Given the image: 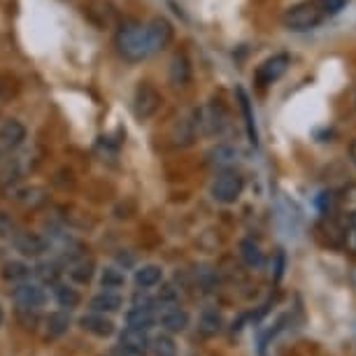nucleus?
<instances>
[{"mask_svg":"<svg viewBox=\"0 0 356 356\" xmlns=\"http://www.w3.org/2000/svg\"><path fill=\"white\" fill-rule=\"evenodd\" d=\"M172 40V26L168 19L156 17L147 24H129L122 26L114 38L117 51L124 61L140 63L154 54L163 51Z\"/></svg>","mask_w":356,"mask_h":356,"instance_id":"f257e3e1","label":"nucleus"},{"mask_svg":"<svg viewBox=\"0 0 356 356\" xmlns=\"http://www.w3.org/2000/svg\"><path fill=\"white\" fill-rule=\"evenodd\" d=\"M324 8L319 3H310V0H303V3H296L291 5L284 17H282V24H284L286 31H293V33H305V31H312L324 22Z\"/></svg>","mask_w":356,"mask_h":356,"instance_id":"f03ea898","label":"nucleus"},{"mask_svg":"<svg viewBox=\"0 0 356 356\" xmlns=\"http://www.w3.org/2000/svg\"><path fill=\"white\" fill-rule=\"evenodd\" d=\"M243 191H245V177L238 170H233V168L219 170V175L212 182V189H210L212 198L221 205L238 203L240 196H243Z\"/></svg>","mask_w":356,"mask_h":356,"instance_id":"7ed1b4c3","label":"nucleus"},{"mask_svg":"<svg viewBox=\"0 0 356 356\" xmlns=\"http://www.w3.org/2000/svg\"><path fill=\"white\" fill-rule=\"evenodd\" d=\"M161 103H163V96H161V91L152 82H140L138 84L136 96H133V112H136V117L140 119V122L152 119L154 114L159 112Z\"/></svg>","mask_w":356,"mask_h":356,"instance_id":"20e7f679","label":"nucleus"},{"mask_svg":"<svg viewBox=\"0 0 356 356\" xmlns=\"http://www.w3.org/2000/svg\"><path fill=\"white\" fill-rule=\"evenodd\" d=\"M289 65H291L289 54H273L270 58H266V61L257 68V72H254V79H257L259 86H270V84L277 82V79L284 77Z\"/></svg>","mask_w":356,"mask_h":356,"instance_id":"39448f33","label":"nucleus"},{"mask_svg":"<svg viewBox=\"0 0 356 356\" xmlns=\"http://www.w3.org/2000/svg\"><path fill=\"white\" fill-rule=\"evenodd\" d=\"M12 298L19 307H29V310H40L47 303V293L40 284H31V282H19L12 291Z\"/></svg>","mask_w":356,"mask_h":356,"instance_id":"423d86ee","label":"nucleus"},{"mask_svg":"<svg viewBox=\"0 0 356 356\" xmlns=\"http://www.w3.org/2000/svg\"><path fill=\"white\" fill-rule=\"evenodd\" d=\"M79 326H82V331L96 335V338H110L114 333V321L110 317H105L103 312H93V310L79 319Z\"/></svg>","mask_w":356,"mask_h":356,"instance_id":"0eeeda50","label":"nucleus"},{"mask_svg":"<svg viewBox=\"0 0 356 356\" xmlns=\"http://www.w3.org/2000/svg\"><path fill=\"white\" fill-rule=\"evenodd\" d=\"M15 247L19 254H24V257H42V254L47 252V247H49V243L42 238V235L38 233H17L15 238Z\"/></svg>","mask_w":356,"mask_h":356,"instance_id":"6e6552de","label":"nucleus"},{"mask_svg":"<svg viewBox=\"0 0 356 356\" xmlns=\"http://www.w3.org/2000/svg\"><path fill=\"white\" fill-rule=\"evenodd\" d=\"M124 305V298L122 293L112 291V289H103L100 293H96L93 298L89 300V307L93 312H103V314H112V312H119Z\"/></svg>","mask_w":356,"mask_h":356,"instance_id":"1a4fd4ad","label":"nucleus"},{"mask_svg":"<svg viewBox=\"0 0 356 356\" xmlns=\"http://www.w3.org/2000/svg\"><path fill=\"white\" fill-rule=\"evenodd\" d=\"M26 138V129L22 122H17V119H8V122L0 124V145L5 147V149H15L24 143Z\"/></svg>","mask_w":356,"mask_h":356,"instance_id":"9d476101","label":"nucleus"},{"mask_svg":"<svg viewBox=\"0 0 356 356\" xmlns=\"http://www.w3.org/2000/svg\"><path fill=\"white\" fill-rule=\"evenodd\" d=\"M335 212L342 214L345 219L356 217V182L345 184L335 193Z\"/></svg>","mask_w":356,"mask_h":356,"instance_id":"9b49d317","label":"nucleus"},{"mask_svg":"<svg viewBox=\"0 0 356 356\" xmlns=\"http://www.w3.org/2000/svg\"><path fill=\"white\" fill-rule=\"evenodd\" d=\"M161 326L165 328V333H184L186 326H189V312L182 310V307H170L161 314Z\"/></svg>","mask_w":356,"mask_h":356,"instance_id":"f8f14e48","label":"nucleus"},{"mask_svg":"<svg viewBox=\"0 0 356 356\" xmlns=\"http://www.w3.org/2000/svg\"><path fill=\"white\" fill-rule=\"evenodd\" d=\"M119 345L138 349V352H149V349H152V340H149V335H147V331H143V328L126 326L124 331L119 333Z\"/></svg>","mask_w":356,"mask_h":356,"instance_id":"ddd939ff","label":"nucleus"},{"mask_svg":"<svg viewBox=\"0 0 356 356\" xmlns=\"http://www.w3.org/2000/svg\"><path fill=\"white\" fill-rule=\"evenodd\" d=\"M221 328H224V317H221V312L212 310V307H207V310L200 312L198 333L203 335V338H214V335L221 333Z\"/></svg>","mask_w":356,"mask_h":356,"instance_id":"4468645a","label":"nucleus"},{"mask_svg":"<svg viewBox=\"0 0 356 356\" xmlns=\"http://www.w3.org/2000/svg\"><path fill=\"white\" fill-rule=\"evenodd\" d=\"M235 93H238V100H240V110H243V117H245V126H247V136H250V143L257 147L259 145V131H257V119H254L250 96L245 93L243 86H238Z\"/></svg>","mask_w":356,"mask_h":356,"instance_id":"2eb2a0df","label":"nucleus"},{"mask_svg":"<svg viewBox=\"0 0 356 356\" xmlns=\"http://www.w3.org/2000/svg\"><path fill=\"white\" fill-rule=\"evenodd\" d=\"M240 257H243L247 268H264L266 264L264 250H261V245L252 238H245L243 243H240Z\"/></svg>","mask_w":356,"mask_h":356,"instance_id":"dca6fc26","label":"nucleus"},{"mask_svg":"<svg viewBox=\"0 0 356 356\" xmlns=\"http://www.w3.org/2000/svg\"><path fill=\"white\" fill-rule=\"evenodd\" d=\"M47 338H61V335L68 333L70 328V310H58V312H51L47 317Z\"/></svg>","mask_w":356,"mask_h":356,"instance_id":"f3484780","label":"nucleus"},{"mask_svg":"<svg viewBox=\"0 0 356 356\" xmlns=\"http://www.w3.org/2000/svg\"><path fill=\"white\" fill-rule=\"evenodd\" d=\"M154 324H156L154 310H147V307H136V305H133L131 310L126 312V326H131V328H143V331H149Z\"/></svg>","mask_w":356,"mask_h":356,"instance_id":"a211bd4d","label":"nucleus"},{"mask_svg":"<svg viewBox=\"0 0 356 356\" xmlns=\"http://www.w3.org/2000/svg\"><path fill=\"white\" fill-rule=\"evenodd\" d=\"M161 282H163V270H161V266L147 264L136 270V284L140 289H152V286L161 284Z\"/></svg>","mask_w":356,"mask_h":356,"instance_id":"6ab92c4d","label":"nucleus"},{"mask_svg":"<svg viewBox=\"0 0 356 356\" xmlns=\"http://www.w3.org/2000/svg\"><path fill=\"white\" fill-rule=\"evenodd\" d=\"M54 298L56 303L63 307V310H75V307L82 303V296H79L77 289L65 286V284H54Z\"/></svg>","mask_w":356,"mask_h":356,"instance_id":"aec40b11","label":"nucleus"},{"mask_svg":"<svg viewBox=\"0 0 356 356\" xmlns=\"http://www.w3.org/2000/svg\"><path fill=\"white\" fill-rule=\"evenodd\" d=\"M93 273H96V264H93V259H79L77 264H72V268L68 270L70 280L75 282V284H89L93 280Z\"/></svg>","mask_w":356,"mask_h":356,"instance_id":"412c9836","label":"nucleus"},{"mask_svg":"<svg viewBox=\"0 0 356 356\" xmlns=\"http://www.w3.org/2000/svg\"><path fill=\"white\" fill-rule=\"evenodd\" d=\"M31 266L22 264V261H8V264L3 266V270H0V275H3L5 282H15V284H19V282H26L31 277Z\"/></svg>","mask_w":356,"mask_h":356,"instance_id":"4be33fe9","label":"nucleus"},{"mask_svg":"<svg viewBox=\"0 0 356 356\" xmlns=\"http://www.w3.org/2000/svg\"><path fill=\"white\" fill-rule=\"evenodd\" d=\"M170 79H172V84H177V86H184L191 79V65H189V61H186L184 54H177V56L172 58Z\"/></svg>","mask_w":356,"mask_h":356,"instance_id":"5701e85b","label":"nucleus"},{"mask_svg":"<svg viewBox=\"0 0 356 356\" xmlns=\"http://www.w3.org/2000/svg\"><path fill=\"white\" fill-rule=\"evenodd\" d=\"M126 284V275H124V270H119V268H114V266H110V268H105L103 270V275H100V286L103 289H122Z\"/></svg>","mask_w":356,"mask_h":356,"instance_id":"b1692460","label":"nucleus"},{"mask_svg":"<svg viewBox=\"0 0 356 356\" xmlns=\"http://www.w3.org/2000/svg\"><path fill=\"white\" fill-rule=\"evenodd\" d=\"M286 321H289V314H282V317L275 321V326L273 328H268V333H264L259 338V354L261 356H266V349H268V345H270V342L277 338V335L284 331V326H286Z\"/></svg>","mask_w":356,"mask_h":356,"instance_id":"393cba45","label":"nucleus"},{"mask_svg":"<svg viewBox=\"0 0 356 356\" xmlns=\"http://www.w3.org/2000/svg\"><path fill=\"white\" fill-rule=\"evenodd\" d=\"M152 352L154 356H177V345L170 338V333H165L152 340Z\"/></svg>","mask_w":356,"mask_h":356,"instance_id":"a878e982","label":"nucleus"},{"mask_svg":"<svg viewBox=\"0 0 356 356\" xmlns=\"http://www.w3.org/2000/svg\"><path fill=\"white\" fill-rule=\"evenodd\" d=\"M210 156H212L214 163L224 170V168H231L235 163V159H238V149H233V147H228V145H219Z\"/></svg>","mask_w":356,"mask_h":356,"instance_id":"bb28decb","label":"nucleus"},{"mask_svg":"<svg viewBox=\"0 0 356 356\" xmlns=\"http://www.w3.org/2000/svg\"><path fill=\"white\" fill-rule=\"evenodd\" d=\"M33 273H35L38 277L44 282V284H58V268H56V264H40Z\"/></svg>","mask_w":356,"mask_h":356,"instance_id":"cd10ccee","label":"nucleus"},{"mask_svg":"<svg viewBox=\"0 0 356 356\" xmlns=\"http://www.w3.org/2000/svg\"><path fill=\"white\" fill-rule=\"evenodd\" d=\"M17 233H19V228H17V224H15V219H12L10 214L0 212V238L15 240V238H17Z\"/></svg>","mask_w":356,"mask_h":356,"instance_id":"c85d7f7f","label":"nucleus"},{"mask_svg":"<svg viewBox=\"0 0 356 356\" xmlns=\"http://www.w3.org/2000/svg\"><path fill=\"white\" fill-rule=\"evenodd\" d=\"M17 91H19V84L15 77L0 75V100H8L12 96H17Z\"/></svg>","mask_w":356,"mask_h":356,"instance_id":"c756f323","label":"nucleus"},{"mask_svg":"<svg viewBox=\"0 0 356 356\" xmlns=\"http://www.w3.org/2000/svg\"><path fill=\"white\" fill-rule=\"evenodd\" d=\"M345 247L347 252L356 254V217H349L345 221Z\"/></svg>","mask_w":356,"mask_h":356,"instance_id":"7c9ffc66","label":"nucleus"},{"mask_svg":"<svg viewBox=\"0 0 356 356\" xmlns=\"http://www.w3.org/2000/svg\"><path fill=\"white\" fill-rule=\"evenodd\" d=\"M133 305L136 307H147V310H156V298H152L149 293H147V289H138V293L133 296Z\"/></svg>","mask_w":356,"mask_h":356,"instance_id":"2f4dec72","label":"nucleus"},{"mask_svg":"<svg viewBox=\"0 0 356 356\" xmlns=\"http://www.w3.org/2000/svg\"><path fill=\"white\" fill-rule=\"evenodd\" d=\"M284 264H286L284 252L277 250V257H275V282H280L282 275H284Z\"/></svg>","mask_w":356,"mask_h":356,"instance_id":"473e14b6","label":"nucleus"},{"mask_svg":"<svg viewBox=\"0 0 356 356\" xmlns=\"http://www.w3.org/2000/svg\"><path fill=\"white\" fill-rule=\"evenodd\" d=\"M317 3L324 8V12H331V15H335V12L342 10V5H345V0H317Z\"/></svg>","mask_w":356,"mask_h":356,"instance_id":"72a5a7b5","label":"nucleus"},{"mask_svg":"<svg viewBox=\"0 0 356 356\" xmlns=\"http://www.w3.org/2000/svg\"><path fill=\"white\" fill-rule=\"evenodd\" d=\"M114 356H147V352H138V349H131V347H122L119 345L114 349Z\"/></svg>","mask_w":356,"mask_h":356,"instance_id":"f704fd0d","label":"nucleus"},{"mask_svg":"<svg viewBox=\"0 0 356 356\" xmlns=\"http://www.w3.org/2000/svg\"><path fill=\"white\" fill-rule=\"evenodd\" d=\"M117 261H119V264H122L124 268H129V266H133V264H136V259H133L131 254H126V257H124V254H119V257H117Z\"/></svg>","mask_w":356,"mask_h":356,"instance_id":"c9c22d12","label":"nucleus"},{"mask_svg":"<svg viewBox=\"0 0 356 356\" xmlns=\"http://www.w3.org/2000/svg\"><path fill=\"white\" fill-rule=\"evenodd\" d=\"M349 161H352L356 168V140H352V145H349Z\"/></svg>","mask_w":356,"mask_h":356,"instance_id":"e433bc0d","label":"nucleus"},{"mask_svg":"<svg viewBox=\"0 0 356 356\" xmlns=\"http://www.w3.org/2000/svg\"><path fill=\"white\" fill-rule=\"evenodd\" d=\"M3 321H5V312H3V307H0V326H3Z\"/></svg>","mask_w":356,"mask_h":356,"instance_id":"4c0bfd02","label":"nucleus"}]
</instances>
